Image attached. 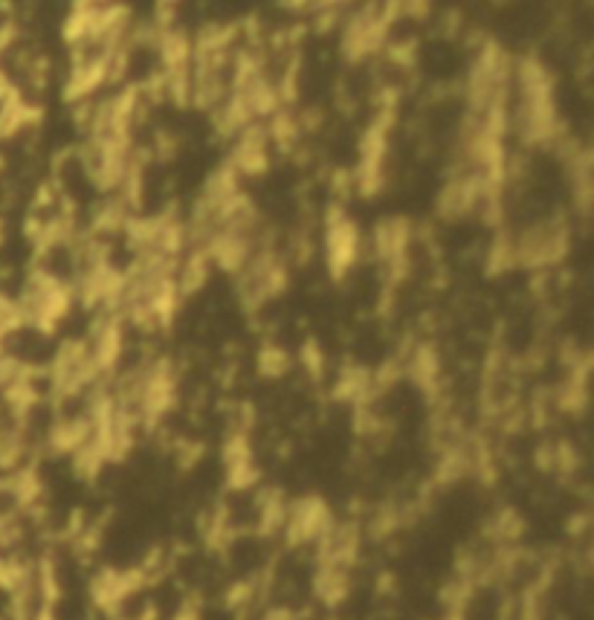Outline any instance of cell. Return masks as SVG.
Masks as SVG:
<instances>
[{
  "label": "cell",
  "mask_w": 594,
  "mask_h": 620,
  "mask_svg": "<svg viewBox=\"0 0 594 620\" xmlns=\"http://www.w3.org/2000/svg\"><path fill=\"white\" fill-rule=\"evenodd\" d=\"M400 15V3H365L354 9L339 26V52L351 64L369 61L389 47V30Z\"/></svg>",
  "instance_id": "1"
},
{
  "label": "cell",
  "mask_w": 594,
  "mask_h": 620,
  "mask_svg": "<svg viewBox=\"0 0 594 620\" xmlns=\"http://www.w3.org/2000/svg\"><path fill=\"white\" fill-rule=\"evenodd\" d=\"M571 249V227L565 218H545L531 223L513 238V267L542 273L557 267Z\"/></svg>",
  "instance_id": "2"
},
{
  "label": "cell",
  "mask_w": 594,
  "mask_h": 620,
  "mask_svg": "<svg viewBox=\"0 0 594 620\" xmlns=\"http://www.w3.org/2000/svg\"><path fill=\"white\" fill-rule=\"evenodd\" d=\"M322 249H325V264H328L331 278H345L360 261L362 252V235L342 209H328L325 215V229H322Z\"/></svg>",
  "instance_id": "3"
},
{
  "label": "cell",
  "mask_w": 594,
  "mask_h": 620,
  "mask_svg": "<svg viewBox=\"0 0 594 620\" xmlns=\"http://www.w3.org/2000/svg\"><path fill=\"white\" fill-rule=\"evenodd\" d=\"M415 244V227L406 218H386L371 232V252L383 267V273L398 281L409 270V256Z\"/></svg>",
  "instance_id": "4"
},
{
  "label": "cell",
  "mask_w": 594,
  "mask_h": 620,
  "mask_svg": "<svg viewBox=\"0 0 594 620\" xmlns=\"http://www.w3.org/2000/svg\"><path fill=\"white\" fill-rule=\"evenodd\" d=\"M270 139H267L264 125H249L247 131H241L232 139L229 157H226V165L232 168L238 177H258L267 172L270 165Z\"/></svg>",
  "instance_id": "5"
}]
</instances>
